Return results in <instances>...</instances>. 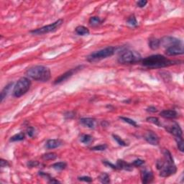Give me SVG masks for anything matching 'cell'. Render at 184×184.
Returning a JSON list of instances; mask_svg holds the SVG:
<instances>
[{
    "label": "cell",
    "instance_id": "6da1fadb",
    "mask_svg": "<svg viewBox=\"0 0 184 184\" xmlns=\"http://www.w3.org/2000/svg\"><path fill=\"white\" fill-rule=\"evenodd\" d=\"M156 166L160 170V175L163 178L174 175L177 171V167L174 163L171 153L167 150H164L163 158L157 161Z\"/></svg>",
    "mask_w": 184,
    "mask_h": 184
},
{
    "label": "cell",
    "instance_id": "7a4b0ae2",
    "mask_svg": "<svg viewBox=\"0 0 184 184\" xmlns=\"http://www.w3.org/2000/svg\"><path fill=\"white\" fill-rule=\"evenodd\" d=\"M182 63L180 60H169L162 55H153L145 58L142 60V65L148 68H164Z\"/></svg>",
    "mask_w": 184,
    "mask_h": 184
},
{
    "label": "cell",
    "instance_id": "3957f363",
    "mask_svg": "<svg viewBox=\"0 0 184 184\" xmlns=\"http://www.w3.org/2000/svg\"><path fill=\"white\" fill-rule=\"evenodd\" d=\"M26 75L35 80L45 82L50 78L51 73L47 67L44 65H34L27 69Z\"/></svg>",
    "mask_w": 184,
    "mask_h": 184
},
{
    "label": "cell",
    "instance_id": "277c9868",
    "mask_svg": "<svg viewBox=\"0 0 184 184\" xmlns=\"http://www.w3.org/2000/svg\"><path fill=\"white\" fill-rule=\"evenodd\" d=\"M115 48L114 47H107L98 51L93 52L87 56V60L88 62H96L111 56L114 54Z\"/></svg>",
    "mask_w": 184,
    "mask_h": 184
},
{
    "label": "cell",
    "instance_id": "5b68a950",
    "mask_svg": "<svg viewBox=\"0 0 184 184\" xmlns=\"http://www.w3.org/2000/svg\"><path fill=\"white\" fill-rule=\"evenodd\" d=\"M30 86L31 81L29 78H26V77H22V78H19L14 87L13 95L14 97H20L28 91Z\"/></svg>",
    "mask_w": 184,
    "mask_h": 184
},
{
    "label": "cell",
    "instance_id": "8992f818",
    "mask_svg": "<svg viewBox=\"0 0 184 184\" xmlns=\"http://www.w3.org/2000/svg\"><path fill=\"white\" fill-rule=\"evenodd\" d=\"M141 60L142 58L139 53L131 50H126L119 57L118 62L121 64H132L139 62Z\"/></svg>",
    "mask_w": 184,
    "mask_h": 184
},
{
    "label": "cell",
    "instance_id": "52a82bcc",
    "mask_svg": "<svg viewBox=\"0 0 184 184\" xmlns=\"http://www.w3.org/2000/svg\"><path fill=\"white\" fill-rule=\"evenodd\" d=\"M63 23V20L62 19H58L57 21H55V22L52 23V24H48V25L44 26V27H40V28L34 29V30L31 31V33L33 34H43L48 33V32H53V31L56 30L57 29H58L60 26L62 25V24Z\"/></svg>",
    "mask_w": 184,
    "mask_h": 184
},
{
    "label": "cell",
    "instance_id": "ba28073f",
    "mask_svg": "<svg viewBox=\"0 0 184 184\" xmlns=\"http://www.w3.org/2000/svg\"><path fill=\"white\" fill-rule=\"evenodd\" d=\"M180 43H182V42L180 40L170 36H165L160 40V45L166 48Z\"/></svg>",
    "mask_w": 184,
    "mask_h": 184
},
{
    "label": "cell",
    "instance_id": "9c48e42d",
    "mask_svg": "<svg viewBox=\"0 0 184 184\" xmlns=\"http://www.w3.org/2000/svg\"><path fill=\"white\" fill-rule=\"evenodd\" d=\"M81 68H82V66H78L75 68L70 69V70H68V71H66L65 73L61 74L60 76L58 77L55 80V81H54V84H58V83H62V82L65 81V80L68 79V78H70V77L74 74V73H75L77 71H78V70H80Z\"/></svg>",
    "mask_w": 184,
    "mask_h": 184
},
{
    "label": "cell",
    "instance_id": "30bf717a",
    "mask_svg": "<svg viewBox=\"0 0 184 184\" xmlns=\"http://www.w3.org/2000/svg\"><path fill=\"white\" fill-rule=\"evenodd\" d=\"M183 43H180L167 47L165 50V54L169 56H174V55H182L183 54Z\"/></svg>",
    "mask_w": 184,
    "mask_h": 184
},
{
    "label": "cell",
    "instance_id": "8fae6325",
    "mask_svg": "<svg viewBox=\"0 0 184 184\" xmlns=\"http://www.w3.org/2000/svg\"><path fill=\"white\" fill-rule=\"evenodd\" d=\"M144 138L149 144H152V145H157L160 142L158 136L152 131H148L146 132L144 135Z\"/></svg>",
    "mask_w": 184,
    "mask_h": 184
},
{
    "label": "cell",
    "instance_id": "7c38bea8",
    "mask_svg": "<svg viewBox=\"0 0 184 184\" xmlns=\"http://www.w3.org/2000/svg\"><path fill=\"white\" fill-rule=\"evenodd\" d=\"M166 129L175 137H180L183 135V131L179 124L176 122H174L171 125L166 126Z\"/></svg>",
    "mask_w": 184,
    "mask_h": 184
},
{
    "label": "cell",
    "instance_id": "4fadbf2b",
    "mask_svg": "<svg viewBox=\"0 0 184 184\" xmlns=\"http://www.w3.org/2000/svg\"><path fill=\"white\" fill-rule=\"evenodd\" d=\"M141 179L142 183H152L154 179V175L152 171L148 170H144L141 172Z\"/></svg>",
    "mask_w": 184,
    "mask_h": 184
},
{
    "label": "cell",
    "instance_id": "5bb4252c",
    "mask_svg": "<svg viewBox=\"0 0 184 184\" xmlns=\"http://www.w3.org/2000/svg\"><path fill=\"white\" fill-rule=\"evenodd\" d=\"M80 122L83 125L87 126V127L90 128V129H94L96 126V124H97V121H96V119L90 117L81 118L80 119Z\"/></svg>",
    "mask_w": 184,
    "mask_h": 184
},
{
    "label": "cell",
    "instance_id": "9a60e30c",
    "mask_svg": "<svg viewBox=\"0 0 184 184\" xmlns=\"http://www.w3.org/2000/svg\"><path fill=\"white\" fill-rule=\"evenodd\" d=\"M63 144L62 140L59 139H48L45 143V147L47 149H54L59 147Z\"/></svg>",
    "mask_w": 184,
    "mask_h": 184
},
{
    "label": "cell",
    "instance_id": "2e32d148",
    "mask_svg": "<svg viewBox=\"0 0 184 184\" xmlns=\"http://www.w3.org/2000/svg\"><path fill=\"white\" fill-rule=\"evenodd\" d=\"M116 167L119 170H124L126 171H131L132 170V165L129 164L128 162H125L124 160L119 159L116 161Z\"/></svg>",
    "mask_w": 184,
    "mask_h": 184
},
{
    "label": "cell",
    "instance_id": "e0dca14e",
    "mask_svg": "<svg viewBox=\"0 0 184 184\" xmlns=\"http://www.w3.org/2000/svg\"><path fill=\"white\" fill-rule=\"evenodd\" d=\"M160 115L165 119H175L178 116V113L175 110H163L160 113Z\"/></svg>",
    "mask_w": 184,
    "mask_h": 184
},
{
    "label": "cell",
    "instance_id": "ac0fdd59",
    "mask_svg": "<svg viewBox=\"0 0 184 184\" xmlns=\"http://www.w3.org/2000/svg\"><path fill=\"white\" fill-rule=\"evenodd\" d=\"M75 31L77 34H78V35H80V36L88 35V34H89L90 33L89 29L83 25L78 26V27L75 29Z\"/></svg>",
    "mask_w": 184,
    "mask_h": 184
},
{
    "label": "cell",
    "instance_id": "d6986e66",
    "mask_svg": "<svg viewBox=\"0 0 184 184\" xmlns=\"http://www.w3.org/2000/svg\"><path fill=\"white\" fill-rule=\"evenodd\" d=\"M160 40L155 38V37H151L149 40V47L152 50H157L160 47Z\"/></svg>",
    "mask_w": 184,
    "mask_h": 184
},
{
    "label": "cell",
    "instance_id": "ffe728a7",
    "mask_svg": "<svg viewBox=\"0 0 184 184\" xmlns=\"http://www.w3.org/2000/svg\"><path fill=\"white\" fill-rule=\"evenodd\" d=\"M93 137L89 134H81L80 137V141L85 144H89L93 142Z\"/></svg>",
    "mask_w": 184,
    "mask_h": 184
},
{
    "label": "cell",
    "instance_id": "44dd1931",
    "mask_svg": "<svg viewBox=\"0 0 184 184\" xmlns=\"http://www.w3.org/2000/svg\"><path fill=\"white\" fill-rule=\"evenodd\" d=\"M12 85H13V83H9V84L6 85V86L3 88V90L1 92V96H0V98H1V102H2L4 98L7 96L8 93H9V91H10L11 87L12 86Z\"/></svg>",
    "mask_w": 184,
    "mask_h": 184
},
{
    "label": "cell",
    "instance_id": "7402d4cb",
    "mask_svg": "<svg viewBox=\"0 0 184 184\" xmlns=\"http://www.w3.org/2000/svg\"><path fill=\"white\" fill-rule=\"evenodd\" d=\"M25 138V134L24 132H21L18 134H14L10 138V142H17V141H22Z\"/></svg>",
    "mask_w": 184,
    "mask_h": 184
},
{
    "label": "cell",
    "instance_id": "603a6c76",
    "mask_svg": "<svg viewBox=\"0 0 184 184\" xmlns=\"http://www.w3.org/2000/svg\"><path fill=\"white\" fill-rule=\"evenodd\" d=\"M66 166H67V164H66V162H55V163L52 164V165H51V167H52V168L55 169V170H64V169L66 167Z\"/></svg>",
    "mask_w": 184,
    "mask_h": 184
},
{
    "label": "cell",
    "instance_id": "cb8c5ba5",
    "mask_svg": "<svg viewBox=\"0 0 184 184\" xmlns=\"http://www.w3.org/2000/svg\"><path fill=\"white\" fill-rule=\"evenodd\" d=\"M58 155L55 152H47L42 156V158L45 160H53L57 158Z\"/></svg>",
    "mask_w": 184,
    "mask_h": 184
},
{
    "label": "cell",
    "instance_id": "d4e9b609",
    "mask_svg": "<svg viewBox=\"0 0 184 184\" xmlns=\"http://www.w3.org/2000/svg\"><path fill=\"white\" fill-rule=\"evenodd\" d=\"M98 179H99L100 182L102 183H110V178H109V175H108L106 172H102L101 175L98 177Z\"/></svg>",
    "mask_w": 184,
    "mask_h": 184
},
{
    "label": "cell",
    "instance_id": "484cf974",
    "mask_svg": "<svg viewBox=\"0 0 184 184\" xmlns=\"http://www.w3.org/2000/svg\"><path fill=\"white\" fill-rule=\"evenodd\" d=\"M89 24L91 26H97L98 24H99L101 22V19L98 17H91L89 19Z\"/></svg>",
    "mask_w": 184,
    "mask_h": 184
},
{
    "label": "cell",
    "instance_id": "4316f807",
    "mask_svg": "<svg viewBox=\"0 0 184 184\" xmlns=\"http://www.w3.org/2000/svg\"><path fill=\"white\" fill-rule=\"evenodd\" d=\"M175 140L177 142V145H178V148L180 152H183L184 150V142L183 137H175Z\"/></svg>",
    "mask_w": 184,
    "mask_h": 184
},
{
    "label": "cell",
    "instance_id": "83f0119b",
    "mask_svg": "<svg viewBox=\"0 0 184 184\" xmlns=\"http://www.w3.org/2000/svg\"><path fill=\"white\" fill-rule=\"evenodd\" d=\"M146 120L148 121V122L152 123V124H155L157 126H161L160 120H159L158 118L155 117V116H149V117H147L146 119Z\"/></svg>",
    "mask_w": 184,
    "mask_h": 184
},
{
    "label": "cell",
    "instance_id": "f1b7e54d",
    "mask_svg": "<svg viewBox=\"0 0 184 184\" xmlns=\"http://www.w3.org/2000/svg\"><path fill=\"white\" fill-rule=\"evenodd\" d=\"M119 119L124 121V122H126V123H128V124H130V125H132L133 126H135V127H137L138 126L137 124L136 123V121L133 120V119H129V118L124 117V116H120V117H119Z\"/></svg>",
    "mask_w": 184,
    "mask_h": 184
},
{
    "label": "cell",
    "instance_id": "f546056e",
    "mask_svg": "<svg viewBox=\"0 0 184 184\" xmlns=\"http://www.w3.org/2000/svg\"><path fill=\"white\" fill-rule=\"evenodd\" d=\"M112 137H114V140H116V142H117V143L119 144V145H121V146H126V145H127L126 142H124V141L123 140V139H121L120 137H119V136H118V135H116V134H112Z\"/></svg>",
    "mask_w": 184,
    "mask_h": 184
},
{
    "label": "cell",
    "instance_id": "4dcf8cb0",
    "mask_svg": "<svg viewBox=\"0 0 184 184\" xmlns=\"http://www.w3.org/2000/svg\"><path fill=\"white\" fill-rule=\"evenodd\" d=\"M126 22H127L129 24H130L131 26H133V27H136V26L137 25V19H136L134 15H131L130 17L128 18Z\"/></svg>",
    "mask_w": 184,
    "mask_h": 184
},
{
    "label": "cell",
    "instance_id": "1f68e13d",
    "mask_svg": "<svg viewBox=\"0 0 184 184\" xmlns=\"http://www.w3.org/2000/svg\"><path fill=\"white\" fill-rule=\"evenodd\" d=\"M107 148V145L106 144H99V145H96L94 147H92L91 150L93 151H104Z\"/></svg>",
    "mask_w": 184,
    "mask_h": 184
},
{
    "label": "cell",
    "instance_id": "d6a6232c",
    "mask_svg": "<svg viewBox=\"0 0 184 184\" xmlns=\"http://www.w3.org/2000/svg\"><path fill=\"white\" fill-rule=\"evenodd\" d=\"M144 163V161L143 160H141V159H137V160L133 161L132 165H134V166L139 167L143 165Z\"/></svg>",
    "mask_w": 184,
    "mask_h": 184
},
{
    "label": "cell",
    "instance_id": "836d02e7",
    "mask_svg": "<svg viewBox=\"0 0 184 184\" xmlns=\"http://www.w3.org/2000/svg\"><path fill=\"white\" fill-rule=\"evenodd\" d=\"M78 180H80V181L86 182V183H91V182H92V180H93V179L89 176H81L78 177Z\"/></svg>",
    "mask_w": 184,
    "mask_h": 184
},
{
    "label": "cell",
    "instance_id": "e575fe53",
    "mask_svg": "<svg viewBox=\"0 0 184 184\" xmlns=\"http://www.w3.org/2000/svg\"><path fill=\"white\" fill-rule=\"evenodd\" d=\"M40 165V162L37 160H31L27 162V166L29 167H37Z\"/></svg>",
    "mask_w": 184,
    "mask_h": 184
},
{
    "label": "cell",
    "instance_id": "d590c367",
    "mask_svg": "<svg viewBox=\"0 0 184 184\" xmlns=\"http://www.w3.org/2000/svg\"><path fill=\"white\" fill-rule=\"evenodd\" d=\"M27 133L29 137H33V135L34 134V129L32 126H29L27 129Z\"/></svg>",
    "mask_w": 184,
    "mask_h": 184
},
{
    "label": "cell",
    "instance_id": "8d00e7d4",
    "mask_svg": "<svg viewBox=\"0 0 184 184\" xmlns=\"http://www.w3.org/2000/svg\"><path fill=\"white\" fill-rule=\"evenodd\" d=\"M103 163L105 165H106V166H109L110 167H111V168L115 169V170H116V169H117V167H116V165H114V164H112V163H111V162H109V161L103 160Z\"/></svg>",
    "mask_w": 184,
    "mask_h": 184
},
{
    "label": "cell",
    "instance_id": "74e56055",
    "mask_svg": "<svg viewBox=\"0 0 184 184\" xmlns=\"http://www.w3.org/2000/svg\"><path fill=\"white\" fill-rule=\"evenodd\" d=\"M147 4V1H145V0H140V1H138L137 2V6H139V7H140V8L144 7V6H145Z\"/></svg>",
    "mask_w": 184,
    "mask_h": 184
},
{
    "label": "cell",
    "instance_id": "f35d334b",
    "mask_svg": "<svg viewBox=\"0 0 184 184\" xmlns=\"http://www.w3.org/2000/svg\"><path fill=\"white\" fill-rule=\"evenodd\" d=\"M0 162H1V167L9 166V163L8 162V161L4 160V159H1V161H0Z\"/></svg>",
    "mask_w": 184,
    "mask_h": 184
},
{
    "label": "cell",
    "instance_id": "ab89813d",
    "mask_svg": "<svg viewBox=\"0 0 184 184\" xmlns=\"http://www.w3.org/2000/svg\"><path fill=\"white\" fill-rule=\"evenodd\" d=\"M147 111H148V112L155 113V112H157V109H156L155 106H150V107H148V108H147Z\"/></svg>",
    "mask_w": 184,
    "mask_h": 184
}]
</instances>
